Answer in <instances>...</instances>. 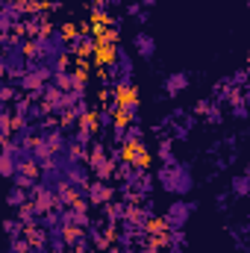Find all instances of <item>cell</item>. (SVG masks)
Listing matches in <instances>:
<instances>
[{"mask_svg": "<svg viewBox=\"0 0 250 253\" xmlns=\"http://www.w3.org/2000/svg\"><path fill=\"white\" fill-rule=\"evenodd\" d=\"M186 248H188L186 230H168V239H165V251H168V253H186Z\"/></svg>", "mask_w": 250, "mask_h": 253, "instance_id": "14", "label": "cell"}, {"mask_svg": "<svg viewBox=\"0 0 250 253\" xmlns=\"http://www.w3.org/2000/svg\"><path fill=\"white\" fill-rule=\"evenodd\" d=\"M15 97H18V85L12 80H3V85H0V103H12Z\"/></svg>", "mask_w": 250, "mask_h": 253, "instance_id": "20", "label": "cell"}, {"mask_svg": "<svg viewBox=\"0 0 250 253\" xmlns=\"http://www.w3.org/2000/svg\"><path fill=\"white\" fill-rule=\"evenodd\" d=\"M103 80H109L115 88H135V53H132V47L118 44L115 59L103 68Z\"/></svg>", "mask_w": 250, "mask_h": 253, "instance_id": "3", "label": "cell"}, {"mask_svg": "<svg viewBox=\"0 0 250 253\" xmlns=\"http://www.w3.org/2000/svg\"><path fill=\"white\" fill-rule=\"evenodd\" d=\"M109 141L126 147V141H129V124H126V121H118V124L112 126V132H109Z\"/></svg>", "mask_w": 250, "mask_h": 253, "instance_id": "18", "label": "cell"}, {"mask_svg": "<svg viewBox=\"0 0 250 253\" xmlns=\"http://www.w3.org/2000/svg\"><path fill=\"white\" fill-rule=\"evenodd\" d=\"M156 183H159V189L165 191V194H171V197H188L191 191H194V168H191V162H180V165H159V171H156Z\"/></svg>", "mask_w": 250, "mask_h": 253, "instance_id": "2", "label": "cell"}, {"mask_svg": "<svg viewBox=\"0 0 250 253\" xmlns=\"http://www.w3.org/2000/svg\"><path fill=\"white\" fill-rule=\"evenodd\" d=\"M129 253H138V248H135V251H129Z\"/></svg>", "mask_w": 250, "mask_h": 253, "instance_id": "27", "label": "cell"}, {"mask_svg": "<svg viewBox=\"0 0 250 253\" xmlns=\"http://www.w3.org/2000/svg\"><path fill=\"white\" fill-rule=\"evenodd\" d=\"M174 144H177V141H174L171 135L159 138V144H156V159H159V165H171V168H174V165H180V162H183V159L177 156Z\"/></svg>", "mask_w": 250, "mask_h": 253, "instance_id": "8", "label": "cell"}, {"mask_svg": "<svg viewBox=\"0 0 250 253\" xmlns=\"http://www.w3.org/2000/svg\"><path fill=\"white\" fill-rule=\"evenodd\" d=\"M230 194H233L236 200H245V197H250V177L245 174V171L230 177Z\"/></svg>", "mask_w": 250, "mask_h": 253, "instance_id": "13", "label": "cell"}, {"mask_svg": "<svg viewBox=\"0 0 250 253\" xmlns=\"http://www.w3.org/2000/svg\"><path fill=\"white\" fill-rule=\"evenodd\" d=\"M88 165H91L94 180H106V183L115 177V168H118V165L109 159V153H106V156H91V159H88Z\"/></svg>", "mask_w": 250, "mask_h": 253, "instance_id": "9", "label": "cell"}, {"mask_svg": "<svg viewBox=\"0 0 250 253\" xmlns=\"http://www.w3.org/2000/svg\"><path fill=\"white\" fill-rule=\"evenodd\" d=\"M188 85H191L188 71H171V74L162 80V91H165V97H168V100H177Z\"/></svg>", "mask_w": 250, "mask_h": 253, "instance_id": "6", "label": "cell"}, {"mask_svg": "<svg viewBox=\"0 0 250 253\" xmlns=\"http://www.w3.org/2000/svg\"><path fill=\"white\" fill-rule=\"evenodd\" d=\"M94 118H97V132H112V126L121 121L118 112H112V109H106V106H100V109L94 112Z\"/></svg>", "mask_w": 250, "mask_h": 253, "instance_id": "17", "label": "cell"}, {"mask_svg": "<svg viewBox=\"0 0 250 253\" xmlns=\"http://www.w3.org/2000/svg\"><path fill=\"white\" fill-rule=\"evenodd\" d=\"M118 118L126 121V124H138V121H141V100H138V94H129V97L121 100Z\"/></svg>", "mask_w": 250, "mask_h": 253, "instance_id": "10", "label": "cell"}, {"mask_svg": "<svg viewBox=\"0 0 250 253\" xmlns=\"http://www.w3.org/2000/svg\"><path fill=\"white\" fill-rule=\"evenodd\" d=\"M129 47H132V53H135L141 62H153V59H156V50H159V44H156L153 33H147V30H135V33H132Z\"/></svg>", "mask_w": 250, "mask_h": 253, "instance_id": "5", "label": "cell"}, {"mask_svg": "<svg viewBox=\"0 0 250 253\" xmlns=\"http://www.w3.org/2000/svg\"><path fill=\"white\" fill-rule=\"evenodd\" d=\"M227 106H230V118H233V121H248L250 118V103L242 97V91H239Z\"/></svg>", "mask_w": 250, "mask_h": 253, "instance_id": "16", "label": "cell"}, {"mask_svg": "<svg viewBox=\"0 0 250 253\" xmlns=\"http://www.w3.org/2000/svg\"><path fill=\"white\" fill-rule=\"evenodd\" d=\"M141 12H144V6H141V3H129V6H126V15H129L132 21H135V18H138Z\"/></svg>", "mask_w": 250, "mask_h": 253, "instance_id": "24", "label": "cell"}, {"mask_svg": "<svg viewBox=\"0 0 250 253\" xmlns=\"http://www.w3.org/2000/svg\"><path fill=\"white\" fill-rule=\"evenodd\" d=\"M230 200H236V197L230 194V189H227V191H218V194H215V209H218V212H227Z\"/></svg>", "mask_w": 250, "mask_h": 253, "instance_id": "21", "label": "cell"}, {"mask_svg": "<svg viewBox=\"0 0 250 253\" xmlns=\"http://www.w3.org/2000/svg\"><path fill=\"white\" fill-rule=\"evenodd\" d=\"M138 174H141V168H138L135 162H129V159L118 162V168H115V180L124 183V186H132V183L138 180Z\"/></svg>", "mask_w": 250, "mask_h": 253, "instance_id": "12", "label": "cell"}, {"mask_svg": "<svg viewBox=\"0 0 250 253\" xmlns=\"http://www.w3.org/2000/svg\"><path fill=\"white\" fill-rule=\"evenodd\" d=\"M6 203H9L12 209H21V206L33 203V189H24V186H15V183H12V189L6 191Z\"/></svg>", "mask_w": 250, "mask_h": 253, "instance_id": "11", "label": "cell"}, {"mask_svg": "<svg viewBox=\"0 0 250 253\" xmlns=\"http://www.w3.org/2000/svg\"><path fill=\"white\" fill-rule=\"evenodd\" d=\"M141 209H144V215L153 221V218H156V197H144V200H141Z\"/></svg>", "mask_w": 250, "mask_h": 253, "instance_id": "23", "label": "cell"}, {"mask_svg": "<svg viewBox=\"0 0 250 253\" xmlns=\"http://www.w3.org/2000/svg\"><path fill=\"white\" fill-rule=\"evenodd\" d=\"M3 47V56H0V68H3V77L6 80H15V77H24L30 71V42L27 36H3L0 42Z\"/></svg>", "mask_w": 250, "mask_h": 253, "instance_id": "1", "label": "cell"}, {"mask_svg": "<svg viewBox=\"0 0 250 253\" xmlns=\"http://www.w3.org/2000/svg\"><path fill=\"white\" fill-rule=\"evenodd\" d=\"M203 121H206L209 126H224V109H221V106L212 100V109L203 115Z\"/></svg>", "mask_w": 250, "mask_h": 253, "instance_id": "19", "label": "cell"}, {"mask_svg": "<svg viewBox=\"0 0 250 253\" xmlns=\"http://www.w3.org/2000/svg\"><path fill=\"white\" fill-rule=\"evenodd\" d=\"M112 197H115V189H112L106 180H94V183L88 186V200H91V206H109Z\"/></svg>", "mask_w": 250, "mask_h": 253, "instance_id": "7", "label": "cell"}, {"mask_svg": "<svg viewBox=\"0 0 250 253\" xmlns=\"http://www.w3.org/2000/svg\"><path fill=\"white\" fill-rule=\"evenodd\" d=\"M138 3H141V6H144V9H150V6H153V3H156V0H138Z\"/></svg>", "mask_w": 250, "mask_h": 253, "instance_id": "25", "label": "cell"}, {"mask_svg": "<svg viewBox=\"0 0 250 253\" xmlns=\"http://www.w3.org/2000/svg\"><path fill=\"white\" fill-rule=\"evenodd\" d=\"M245 174H248V177H250V162H248V168H245Z\"/></svg>", "mask_w": 250, "mask_h": 253, "instance_id": "26", "label": "cell"}, {"mask_svg": "<svg viewBox=\"0 0 250 253\" xmlns=\"http://www.w3.org/2000/svg\"><path fill=\"white\" fill-rule=\"evenodd\" d=\"M126 159H129V162H135L138 168H147L153 156H150V150H147V144L141 141V144H129V147H126Z\"/></svg>", "mask_w": 250, "mask_h": 253, "instance_id": "15", "label": "cell"}, {"mask_svg": "<svg viewBox=\"0 0 250 253\" xmlns=\"http://www.w3.org/2000/svg\"><path fill=\"white\" fill-rule=\"evenodd\" d=\"M200 209V203L197 200H186V197H174L168 206H165V212H162V218H165V224H168V230H186L188 227V218L194 215Z\"/></svg>", "mask_w": 250, "mask_h": 253, "instance_id": "4", "label": "cell"}, {"mask_svg": "<svg viewBox=\"0 0 250 253\" xmlns=\"http://www.w3.org/2000/svg\"><path fill=\"white\" fill-rule=\"evenodd\" d=\"M144 141V129H141V121L138 124H129V141H126V147L129 144H141Z\"/></svg>", "mask_w": 250, "mask_h": 253, "instance_id": "22", "label": "cell"}]
</instances>
